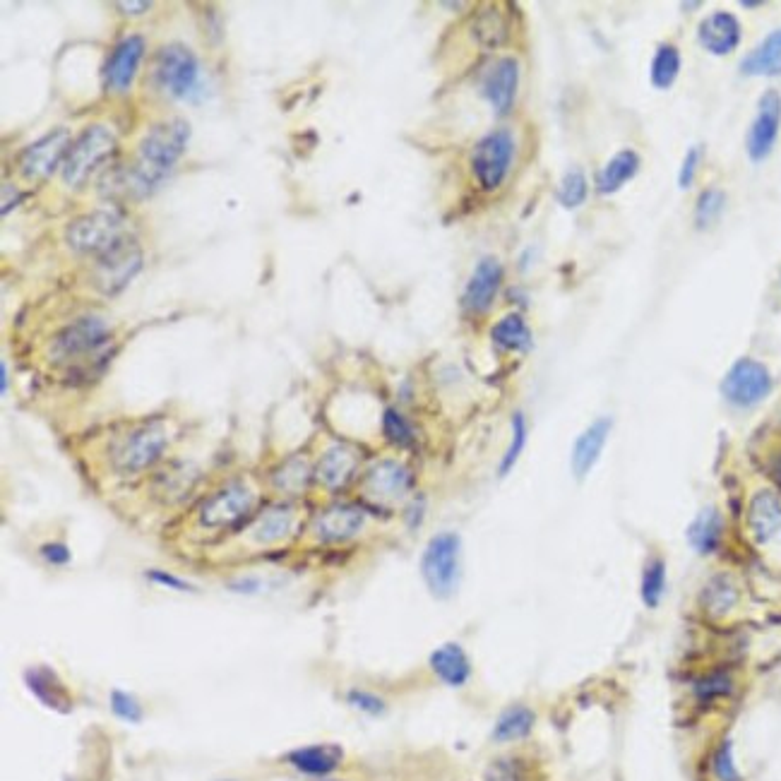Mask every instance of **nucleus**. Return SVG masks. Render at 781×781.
I'll list each match as a JSON object with an SVG mask.
<instances>
[{"label":"nucleus","mask_w":781,"mask_h":781,"mask_svg":"<svg viewBox=\"0 0 781 781\" xmlns=\"http://www.w3.org/2000/svg\"><path fill=\"white\" fill-rule=\"evenodd\" d=\"M147 580L159 584V587L169 589V592H195V587L190 584L188 580H181V577L174 575V572L169 570H159V568H152L145 572Z\"/></svg>","instance_id":"nucleus-46"},{"label":"nucleus","mask_w":781,"mask_h":781,"mask_svg":"<svg viewBox=\"0 0 781 781\" xmlns=\"http://www.w3.org/2000/svg\"><path fill=\"white\" fill-rule=\"evenodd\" d=\"M125 229H128V219L118 207H99L65 226V243L77 255L99 258L128 236Z\"/></svg>","instance_id":"nucleus-2"},{"label":"nucleus","mask_w":781,"mask_h":781,"mask_svg":"<svg viewBox=\"0 0 781 781\" xmlns=\"http://www.w3.org/2000/svg\"><path fill=\"white\" fill-rule=\"evenodd\" d=\"M380 426H383V435L387 443L395 445L397 450H411V447L416 445L414 426H411V421L399 409L395 407L385 409Z\"/></svg>","instance_id":"nucleus-38"},{"label":"nucleus","mask_w":781,"mask_h":781,"mask_svg":"<svg viewBox=\"0 0 781 781\" xmlns=\"http://www.w3.org/2000/svg\"><path fill=\"white\" fill-rule=\"evenodd\" d=\"M258 505V491L246 479H234L202 500L198 510V524L207 532H222L241 524L253 515Z\"/></svg>","instance_id":"nucleus-7"},{"label":"nucleus","mask_w":781,"mask_h":781,"mask_svg":"<svg viewBox=\"0 0 781 781\" xmlns=\"http://www.w3.org/2000/svg\"><path fill=\"white\" fill-rule=\"evenodd\" d=\"M111 709L116 717L125 721H140L142 719V707L133 695L123 693V690H113L111 693Z\"/></svg>","instance_id":"nucleus-45"},{"label":"nucleus","mask_w":781,"mask_h":781,"mask_svg":"<svg viewBox=\"0 0 781 781\" xmlns=\"http://www.w3.org/2000/svg\"><path fill=\"white\" fill-rule=\"evenodd\" d=\"M171 443L169 423L162 419L142 421L128 428L111 447V467L121 476H133L154 467Z\"/></svg>","instance_id":"nucleus-1"},{"label":"nucleus","mask_w":781,"mask_h":781,"mask_svg":"<svg viewBox=\"0 0 781 781\" xmlns=\"http://www.w3.org/2000/svg\"><path fill=\"white\" fill-rule=\"evenodd\" d=\"M428 666H431L433 676L447 688H464L474 676L472 659L457 642H445V645L435 647L428 657Z\"/></svg>","instance_id":"nucleus-25"},{"label":"nucleus","mask_w":781,"mask_h":781,"mask_svg":"<svg viewBox=\"0 0 781 781\" xmlns=\"http://www.w3.org/2000/svg\"><path fill=\"white\" fill-rule=\"evenodd\" d=\"M111 342V327L97 315H85L65 325L49 344V361L56 366H80L101 354Z\"/></svg>","instance_id":"nucleus-5"},{"label":"nucleus","mask_w":781,"mask_h":781,"mask_svg":"<svg viewBox=\"0 0 781 781\" xmlns=\"http://www.w3.org/2000/svg\"><path fill=\"white\" fill-rule=\"evenodd\" d=\"M611 428H613V419L601 416V419L592 421L580 435H577L570 455V469L577 481H582L584 476L592 472L594 464L599 462L601 452H604V447L608 443V435H611Z\"/></svg>","instance_id":"nucleus-23"},{"label":"nucleus","mask_w":781,"mask_h":781,"mask_svg":"<svg viewBox=\"0 0 781 781\" xmlns=\"http://www.w3.org/2000/svg\"><path fill=\"white\" fill-rule=\"evenodd\" d=\"M0 390H3V395L8 392V363H0Z\"/></svg>","instance_id":"nucleus-50"},{"label":"nucleus","mask_w":781,"mask_h":781,"mask_svg":"<svg viewBox=\"0 0 781 781\" xmlns=\"http://www.w3.org/2000/svg\"><path fill=\"white\" fill-rule=\"evenodd\" d=\"M781 128V94L777 89H767L757 101V116L748 130V140L745 149L753 162H762L772 154L774 142L779 137Z\"/></svg>","instance_id":"nucleus-15"},{"label":"nucleus","mask_w":781,"mask_h":781,"mask_svg":"<svg viewBox=\"0 0 781 781\" xmlns=\"http://www.w3.org/2000/svg\"><path fill=\"white\" fill-rule=\"evenodd\" d=\"M709 777L714 781H745L743 772L738 769L736 755H733V741L731 736H721L717 743L712 745L707 757Z\"/></svg>","instance_id":"nucleus-35"},{"label":"nucleus","mask_w":781,"mask_h":781,"mask_svg":"<svg viewBox=\"0 0 781 781\" xmlns=\"http://www.w3.org/2000/svg\"><path fill=\"white\" fill-rule=\"evenodd\" d=\"M411 486H414V476H411L407 464H402L399 459H380L363 474L361 481L363 496L368 503L380 505V508L402 503L409 496Z\"/></svg>","instance_id":"nucleus-12"},{"label":"nucleus","mask_w":781,"mask_h":781,"mask_svg":"<svg viewBox=\"0 0 781 781\" xmlns=\"http://www.w3.org/2000/svg\"><path fill=\"white\" fill-rule=\"evenodd\" d=\"M700 157H702V149L700 147H690L688 149V154H685V159H683L681 171H678V186H681V188L693 186L695 174H697V166H700Z\"/></svg>","instance_id":"nucleus-47"},{"label":"nucleus","mask_w":781,"mask_h":781,"mask_svg":"<svg viewBox=\"0 0 781 781\" xmlns=\"http://www.w3.org/2000/svg\"><path fill=\"white\" fill-rule=\"evenodd\" d=\"M512 435H510V445L508 450H505L503 459H500V467H498V474L500 476H508L512 472V467L517 464V459L522 457L524 447H527V435H529V428H527V419H524L522 411H517V414H512Z\"/></svg>","instance_id":"nucleus-39"},{"label":"nucleus","mask_w":781,"mask_h":781,"mask_svg":"<svg viewBox=\"0 0 781 781\" xmlns=\"http://www.w3.org/2000/svg\"><path fill=\"white\" fill-rule=\"evenodd\" d=\"M741 22L736 15L717 10V13L707 15L697 27V41L707 53L712 56H729L741 44Z\"/></svg>","instance_id":"nucleus-21"},{"label":"nucleus","mask_w":781,"mask_h":781,"mask_svg":"<svg viewBox=\"0 0 781 781\" xmlns=\"http://www.w3.org/2000/svg\"><path fill=\"white\" fill-rule=\"evenodd\" d=\"M688 546L693 548L697 556H712L719 551L721 539H724V517L717 508H705L695 515L690 522L688 532H685Z\"/></svg>","instance_id":"nucleus-27"},{"label":"nucleus","mask_w":781,"mask_h":781,"mask_svg":"<svg viewBox=\"0 0 781 781\" xmlns=\"http://www.w3.org/2000/svg\"><path fill=\"white\" fill-rule=\"evenodd\" d=\"M690 690H693V700L697 705L712 707L717 705V702H724L736 695V678H733V673L726 669L709 671L705 676L695 678L693 688Z\"/></svg>","instance_id":"nucleus-31"},{"label":"nucleus","mask_w":781,"mask_h":781,"mask_svg":"<svg viewBox=\"0 0 781 781\" xmlns=\"http://www.w3.org/2000/svg\"><path fill=\"white\" fill-rule=\"evenodd\" d=\"M587 193H589L587 178H584V174H582L580 169H570L568 174L563 176V181H560L556 198H558V202L563 207H568V210H575V207H580L582 202L587 200Z\"/></svg>","instance_id":"nucleus-41"},{"label":"nucleus","mask_w":781,"mask_h":781,"mask_svg":"<svg viewBox=\"0 0 781 781\" xmlns=\"http://www.w3.org/2000/svg\"><path fill=\"white\" fill-rule=\"evenodd\" d=\"M517 87H520V63L512 56L498 58L481 82V92L498 116L510 113L517 97Z\"/></svg>","instance_id":"nucleus-18"},{"label":"nucleus","mask_w":781,"mask_h":781,"mask_svg":"<svg viewBox=\"0 0 781 781\" xmlns=\"http://www.w3.org/2000/svg\"><path fill=\"white\" fill-rule=\"evenodd\" d=\"M298 512L291 505H272L260 512L246 529V541L255 548H272L284 544L296 532Z\"/></svg>","instance_id":"nucleus-16"},{"label":"nucleus","mask_w":781,"mask_h":781,"mask_svg":"<svg viewBox=\"0 0 781 781\" xmlns=\"http://www.w3.org/2000/svg\"><path fill=\"white\" fill-rule=\"evenodd\" d=\"M190 142V125L183 118H169V121L154 123L140 140L137 154L140 162L159 181L174 169L178 159L186 154Z\"/></svg>","instance_id":"nucleus-6"},{"label":"nucleus","mask_w":781,"mask_h":781,"mask_svg":"<svg viewBox=\"0 0 781 781\" xmlns=\"http://www.w3.org/2000/svg\"><path fill=\"white\" fill-rule=\"evenodd\" d=\"M145 49L147 44L140 34H130V37L118 41L116 49L111 51L109 63H106V87L111 92H128L137 75V68H140L142 58H145Z\"/></svg>","instance_id":"nucleus-19"},{"label":"nucleus","mask_w":781,"mask_h":781,"mask_svg":"<svg viewBox=\"0 0 781 781\" xmlns=\"http://www.w3.org/2000/svg\"><path fill=\"white\" fill-rule=\"evenodd\" d=\"M741 73L753 77L781 73V29L769 32L741 61Z\"/></svg>","instance_id":"nucleus-30"},{"label":"nucleus","mask_w":781,"mask_h":781,"mask_svg":"<svg viewBox=\"0 0 781 781\" xmlns=\"http://www.w3.org/2000/svg\"><path fill=\"white\" fill-rule=\"evenodd\" d=\"M118 10H130V15H142L152 8V3H116Z\"/></svg>","instance_id":"nucleus-49"},{"label":"nucleus","mask_w":781,"mask_h":781,"mask_svg":"<svg viewBox=\"0 0 781 781\" xmlns=\"http://www.w3.org/2000/svg\"><path fill=\"white\" fill-rule=\"evenodd\" d=\"M637 171H640V154L633 152V149H623V152H618L616 157L608 159V164L601 169L599 183H596V186H599V190L604 195L618 193L630 178L637 176Z\"/></svg>","instance_id":"nucleus-32"},{"label":"nucleus","mask_w":781,"mask_h":781,"mask_svg":"<svg viewBox=\"0 0 781 781\" xmlns=\"http://www.w3.org/2000/svg\"><path fill=\"white\" fill-rule=\"evenodd\" d=\"M284 762L289 767H294L298 774H306V777L323 781L342 767L344 750L335 743L303 745V748H296L291 750V753H286Z\"/></svg>","instance_id":"nucleus-22"},{"label":"nucleus","mask_w":781,"mask_h":781,"mask_svg":"<svg viewBox=\"0 0 781 781\" xmlns=\"http://www.w3.org/2000/svg\"><path fill=\"white\" fill-rule=\"evenodd\" d=\"M310 479V467L306 459L301 457H291L286 459L282 467L272 474V484L279 493H286V496H298L303 491Z\"/></svg>","instance_id":"nucleus-37"},{"label":"nucleus","mask_w":781,"mask_h":781,"mask_svg":"<svg viewBox=\"0 0 781 781\" xmlns=\"http://www.w3.org/2000/svg\"><path fill=\"white\" fill-rule=\"evenodd\" d=\"M118 142L111 128L106 125H87L70 145L68 157L61 166V178L68 188H82L99 171V166L109 162L116 152Z\"/></svg>","instance_id":"nucleus-3"},{"label":"nucleus","mask_w":781,"mask_h":781,"mask_svg":"<svg viewBox=\"0 0 781 781\" xmlns=\"http://www.w3.org/2000/svg\"><path fill=\"white\" fill-rule=\"evenodd\" d=\"M344 700H347V705L351 709L366 714V717H383V714L387 712L385 697L373 693V690H366V688L347 690V697H344Z\"/></svg>","instance_id":"nucleus-43"},{"label":"nucleus","mask_w":781,"mask_h":781,"mask_svg":"<svg viewBox=\"0 0 781 781\" xmlns=\"http://www.w3.org/2000/svg\"><path fill=\"white\" fill-rule=\"evenodd\" d=\"M724 193L717 188H709L705 190V193L700 195V200H697V207H695V222L700 229H707V226H712L714 222L719 219V214L724 212Z\"/></svg>","instance_id":"nucleus-44"},{"label":"nucleus","mask_w":781,"mask_h":781,"mask_svg":"<svg viewBox=\"0 0 781 781\" xmlns=\"http://www.w3.org/2000/svg\"><path fill=\"white\" fill-rule=\"evenodd\" d=\"M515 159V137L508 128L491 130L474 145L472 174L481 190L493 193L505 183Z\"/></svg>","instance_id":"nucleus-8"},{"label":"nucleus","mask_w":781,"mask_h":781,"mask_svg":"<svg viewBox=\"0 0 781 781\" xmlns=\"http://www.w3.org/2000/svg\"><path fill=\"white\" fill-rule=\"evenodd\" d=\"M669 589V568L661 556H649L645 560L640 577V599L649 611H657Z\"/></svg>","instance_id":"nucleus-33"},{"label":"nucleus","mask_w":781,"mask_h":781,"mask_svg":"<svg viewBox=\"0 0 781 781\" xmlns=\"http://www.w3.org/2000/svg\"><path fill=\"white\" fill-rule=\"evenodd\" d=\"M154 85L171 99H186L200 82V61L188 46L169 44L154 58Z\"/></svg>","instance_id":"nucleus-9"},{"label":"nucleus","mask_w":781,"mask_h":781,"mask_svg":"<svg viewBox=\"0 0 781 781\" xmlns=\"http://www.w3.org/2000/svg\"><path fill=\"white\" fill-rule=\"evenodd\" d=\"M484 779L486 781H527L529 779L527 762H524L522 757H517V755H503L486 767Z\"/></svg>","instance_id":"nucleus-42"},{"label":"nucleus","mask_w":781,"mask_h":781,"mask_svg":"<svg viewBox=\"0 0 781 781\" xmlns=\"http://www.w3.org/2000/svg\"><path fill=\"white\" fill-rule=\"evenodd\" d=\"M323 781H335V779H323Z\"/></svg>","instance_id":"nucleus-52"},{"label":"nucleus","mask_w":781,"mask_h":781,"mask_svg":"<svg viewBox=\"0 0 781 781\" xmlns=\"http://www.w3.org/2000/svg\"><path fill=\"white\" fill-rule=\"evenodd\" d=\"M27 685L32 688V693L39 697L44 705H49L51 709H58V712H68L73 707L70 702L68 690L61 683V678L49 669H29L27 671Z\"/></svg>","instance_id":"nucleus-34"},{"label":"nucleus","mask_w":781,"mask_h":781,"mask_svg":"<svg viewBox=\"0 0 781 781\" xmlns=\"http://www.w3.org/2000/svg\"><path fill=\"white\" fill-rule=\"evenodd\" d=\"M741 604V587L729 572H719L707 580L700 592V606L709 618H726Z\"/></svg>","instance_id":"nucleus-26"},{"label":"nucleus","mask_w":781,"mask_h":781,"mask_svg":"<svg viewBox=\"0 0 781 781\" xmlns=\"http://www.w3.org/2000/svg\"><path fill=\"white\" fill-rule=\"evenodd\" d=\"M500 284H503V265L496 258H484L474 267L469 277L467 289H464L462 306L467 313L481 315L496 301Z\"/></svg>","instance_id":"nucleus-20"},{"label":"nucleus","mask_w":781,"mask_h":781,"mask_svg":"<svg viewBox=\"0 0 781 781\" xmlns=\"http://www.w3.org/2000/svg\"><path fill=\"white\" fill-rule=\"evenodd\" d=\"M421 577L435 599H450L462 580V539L440 532L428 541L421 556Z\"/></svg>","instance_id":"nucleus-4"},{"label":"nucleus","mask_w":781,"mask_h":781,"mask_svg":"<svg viewBox=\"0 0 781 781\" xmlns=\"http://www.w3.org/2000/svg\"><path fill=\"white\" fill-rule=\"evenodd\" d=\"M745 522H748L750 539L757 546L772 544L781 534V493L772 491V488L757 491L748 503Z\"/></svg>","instance_id":"nucleus-17"},{"label":"nucleus","mask_w":781,"mask_h":781,"mask_svg":"<svg viewBox=\"0 0 781 781\" xmlns=\"http://www.w3.org/2000/svg\"><path fill=\"white\" fill-rule=\"evenodd\" d=\"M774 476H777V479H779V484H781V459H779V462H777V467H774Z\"/></svg>","instance_id":"nucleus-51"},{"label":"nucleus","mask_w":781,"mask_h":781,"mask_svg":"<svg viewBox=\"0 0 781 781\" xmlns=\"http://www.w3.org/2000/svg\"><path fill=\"white\" fill-rule=\"evenodd\" d=\"M359 469V452L351 445H332L315 464V481L327 491H342Z\"/></svg>","instance_id":"nucleus-24"},{"label":"nucleus","mask_w":781,"mask_h":781,"mask_svg":"<svg viewBox=\"0 0 781 781\" xmlns=\"http://www.w3.org/2000/svg\"><path fill=\"white\" fill-rule=\"evenodd\" d=\"M70 145H73V137H70L68 128H56L44 137H39L37 142L25 147V152L17 159V169L20 176L29 183L46 181L58 166H63L65 157H68Z\"/></svg>","instance_id":"nucleus-13"},{"label":"nucleus","mask_w":781,"mask_h":781,"mask_svg":"<svg viewBox=\"0 0 781 781\" xmlns=\"http://www.w3.org/2000/svg\"><path fill=\"white\" fill-rule=\"evenodd\" d=\"M772 385V373L767 371L765 363L738 359L721 380V397L736 409H753L769 397Z\"/></svg>","instance_id":"nucleus-10"},{"label":"nucleus","mask_w":781,"mask_h":781,"mask_svg":"<svg viewBox=\"0 0 781 781\" xmlns=\"http://www.w3.org/2000/svg\"><path fill=\"white\" fill-rule=\"evenodd\" d=\"M536 726V712L529 705H510L508 709L500 712L491 731L493 743H520L527 741L532 736Z\"/></svg>","instance_id":"nucleus-28"},{"label":"nucleus","mask_w":781,"mask_h":781,"mask_svg":"<svg viewBox=\"0 0 781 781\" xmlns=\"http://www.w3.org/2000/svg\"><path fill=\"white\" fill-rule=\"evenodd\" d=\"M491 342L496 349L510 351V354H527L534 347L532 330L517 313L505 315L491 327Z\"/></svg>","instance_id":"nucleus-29"},{"label":"nucleus","mask_w":781,"mask_h":781,"mask_svg":"<svg viewBox=\"0 0 781 781\" xmlns=\"http://www.w3.org/2000/svg\"><path fill=\"white\" fill-rule=\"evenodd\" d=\"M678 73H681V53L673 44H661L652 58L649 80H652L654 87L664 92V89L673 87V82L678 80Z\"/></svg>","instance_id":"nucleus-36"},{"label":"nucleus","mask_w":781,"mask_h":781,"mask_svg":"<svg viewBox=\"0 0 781 781\" xmlns=\"http://www.w3.org/2000/svg\"><path fill=\"white\" fill-rule=\"evenodd\" d=\"M474 34H476V39H479L481 44L486 46V49H493V46L503 44L505 37H508V25H505V20L500 17L498 10L491 8L476 17Z\"/></svg>","instance_id":"nucleus-40"},{"label":"nucleus","mask_w":781,"mask_h":781,"mask_svg":"<svg viewBox=\"0 0 781 781\" xmlns=\"http://www.w3.org/2000/svg\"><path fill=\"white\" fill-rule=\"evenodd\" d=\"M142 270V248L137 246L135 238L125 236L104 255H99L94 265L92 279L101 294L113 296L130 284V279Z\"/></svg>","instance_id":"nucleus-11"},{"label":"nucleus","mask_w":781,"mask_h":781,"mask_svg":"<svg viewBox=\"0 0 781 781\" xmlns=\"http://www.w3.org/2000/svg\"><path fill=\"white\" fill-rule=\"evenodd\" d=\"M39 553H41V558H44L46 563H51V565H68L70 558H73L70 548L61 544V541H51V544H44Z\"/></svg>","instance_id":"nucleus-48"},{"label":"nucleus","mask_w":781,"mask_h":781,"mask_svg":"<svg viewBox=\"0 0 781 781\" xmlns=\"http://www.w3.org/2000/svg\"><path fill=\"white\" fill-rule=\"evenodd\" d=\"M363 527H366V510L351 503H337L315 515V520L310 522V536L315 544L339 546L354 541Z\"/></svg>","instance_id":"nucleus-14"}]
</instances>
